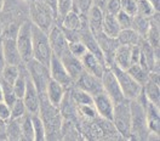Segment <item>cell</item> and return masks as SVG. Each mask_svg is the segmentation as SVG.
<instances>
[{"mask_svg":"<svg viewBox=\"0 0 160 141\" xmlns=\"http://www.w3.org/2000/svg\"><path fill=\"white\" fill-rule=\"evenodd\" d=\"M38 114L45 127L46 140H61V127H62V116L57 107L52 106L45 94H40V106Z\"/></svg>","mask_w":160,"mask_h":141,"instance_id":"cell-1","label":"cell"},{"mask_svg":"<svg viewBox=\"0 0 160 141\" xmlns=\"http://www.w3.org/2000/svg\"><path fill=\"white\" fill-rule=\"evenodd\" d=\"M28 6H29L28 9H29L30 22L41 30L49 33L51 28L53 27V24H56V20H57V16L53 10L40 0L30 3L28 4Z\"/></svg>","mask_w":160,"mask_h":141,"instance_id":"cell-2","label":"cell"},{"mask_svg":"<svg viewBox=\"0 0 160 141\" xmlns=\"http://www.w3.org/2000/svg\"><path fill=\"white\" fill-rule=\"evenodd\" d=\"M130 101V116H131V138L135 139H148L149 131L147 127V118L144 106L141 101L140 96L135 100Z\"/></svg>","mask_w":160,"mask_h":141,"instance_id":"cell-3","label":"cell"},{"mask_svg":"<svg viewBox=\"0 0 160 141\" xmlns=\"http://www.w3.org/2000/svg\"><path fill=\"white\" fill-rule=\"evenodd\" d=\"M32 50L33 59L41 62L42 65L49 67L52 51L49 43L48 33L38 28L32 23Z\"/></svg>","mask_w":160,"mask_h":141,"instance_id":"cell-4","label":"cell"},{"mask_svg":"<svg viewBox=\"0 0 160 141\" xmlns=\"http://www.w3.org/2000/svg\"><path fill=\"white\" fill-rule=\"evenodd\" d=\"M112 124L115 130L124 139H131V116H130V101L125 100L114 105Z\"/></svg>","mask_w":160,"mask_h":141,"instance_id":"cell-5","label":"cell"},{"mask_svg":"<svg viewBox=\"0 0 160 141\" xmlns=\"http://www.w3.org/2000/svg\"><path fill=\"white\" fill-rule=\"evenodd\" d=\"M109 68L114 73V76L120 85V89L122 91V95L126 100H135L142 94L143 86L131 77L128 73V70H121L119 67H117L115 65H112Z\"/></svg>","mask_w":160,"mask_h":141,"instance_id":"cell-6","label":"cell"},{"mask_svg":"<svg viewBox=\"0 0 160 141\" xmlns=\"http://www.w3.org/2000/svg\"><path fill=\"white\" fill-rule=\"evenodd\" d=\"M24 67H26V70H27V74H28L29 79L35 85V88L38 89L39 94H44L45 89H46V85L50 81L49 67L42 65L39 61L34 60V59L26 62Z\"/></svg>","mask_w":160,"mask_h":141,"instance_id":"cell-7","label":"cell"},{"mask_svg":"<svg viewBox=\"0 0 160 141\" xmlns=\"http://www.w3.org/2000/svg\"><path fill=\"white\" fill-rule=\"evenodd\" d=\"M16 44L20 51L22 62L26 63L33 59L32 50V22L29 20L22 22L16 34Z\"/></svg>","mask_w":160,"mask_h":141,"instance_id":"cell-8","label":"cell"},{"mask_svg":"<svg viewBox=\"0 0 160 141\" xmlns=\"http://www.w3.org/2000/svg\"><path fill=\"white\" fill-rule=\"evenodd\" d=\"M49 37V43H50L51 51L53 55L57 57H62L67 52H69L68 46H69V40L67 39L64 32L62 30L60 24H53V27L48 33Z\"/></svg>","mask_w":160,"mask_h":141,"instance_id":"cell-9","label":"cell"},{"mask_svg":"<svg viewBox=\"0 0 160 141\" xmlns=\"http://www.w3.org/2000/svg\"><path fill=\"white\" fill-rule=\"evenodd\" d=\"M101 81H102V89L103 91L110 97V100L115 103L121 102V101L125 100L124 95H122V91L120 89V85L114 73L110 70V68H106L102 77H101Z\"/></svg>","mask_w":160,"mask_h":141,"instance_id":"cell-10","label":"cell"},{"mask_svg":"<svg viewBox=\"0 0 160 141\" xmlns=\"http://www.w3.org/2000/svg\"><path fill=\"white\" fill-rule=\"evenodd\" d=\"M140 99L144 106V112H146V118H147V127L148 131L152 135H157L159 136L160 133V112L159 106L154 105L153 102H150L146 99V96L143 95V92L140 95Z\"/></svg>","mask_w":160,"mask_h":141,"instance_id":"cell-11","label":"cell"},{"mask_svg":"<svg viewBox=\"0 0 160 141\" xmlns=\"http://www.w3.org/2000/svg\"><path fill=\"white\" fill-rule=\"evenodd\" d=\"M49 72H50L51 79L60 83L61 85H63L66 89H68V88H70L73 85V81L70 79L66 67L63 66L61 59L57 57L56 55H53V54L51 56L50 63H49Z\"/></svg>","mask_w":160,"mask_h":141,"instance_id":"cell-12","label":"cell"},{"mask_svg":"<svg viewBox=\"0 0 160 141\" xmlns=\"http://www.w3.org/2000/svg\"><path fill=\"white\" fill-rule=\"evenodd\" d=\"M92 105L97 112L98 117L112 122L113 111H114V102L110 100V97L104 91H101L92 96Z\"/></svg>","mask_w":160,"mask_h":141,"instance_id":"cell-13","label":"cell"},{"mask_svg":"<svg viewBox=\"0 0 160 141\" xmlns=\"http://www.w3.org/2000/svg\"><path fill=\"white\" fill-rule=\"evenodd\" d=\"M73 85L78 89H81V90L89 92L92 96L101 92V91H103L101 78L92 76L90 73H88L86 70H82V73L78 77V79L73 83Z\"/></svg>","mask_w":160,"mask_h":141,"instance_id":"cell-14","label":"cell"},{"mask_svg":"<svg viewBox=\"0 0 160 141\" xmlns=\"http://www.w3.org/2000/svg\"><path fill=\"white\" fill-rule=\"evenodd\" d=\"M1 45H2V52L6 65H22L20 51L17 49L16 44V37H9V35H1Z\"/></svg>","mask_w":160,"mask_h":141,"instance_id":"cell-15","label":"cell"},{"mask_svg":"<svg viewBox=\"0 0 160 141\" xmlns=\"http://www.w3.org/2000/svg\"><path fill=\"white\" fill-rule=\"evenodd\" d=\"M22 100H23V103H24L28 113L34 114V113L39 112L40 94L38 89L35 88V85L29 79V77L27 78V86H26V91H24Z\"/></svg>","mask_w":160,"mask_h":141,"instance_id":"cell-16","label":"cell"},{"mask_svg":"<svg viewBox=\"0 0 160 141\" xmlns=\"http://www.w3.org/2000/svg\"><path fill=\"white\" fill-rule=\"evenodd\" d=\"M81 60V63H82V67H84V70H86L88 73H90L95 77H98L101 78L103 72L106 70V66L104 63L97 59L92 52L90 51H86V54L80 59Z\"/></svg>","mask_w":160,"mask_h":141,"instance_id":"cell-17","label":"cell"},{"mask_svg":"<svg viewBox=\"0 0 160 141\" xmlns=\"http://www.w3.org/2000/svg\"><path fill=\"white\" fill-rule=\"evenodd\" d=\"M85 16H86L88 27L91 30V33L93 35H97V34L102 33V23H103L104 11L97 6H95V5H92Z\"/></svg>","mask_w":160,"mask_h":141,"instance_id":"cell-18","label":"cell"},{"mask_svg":"<svg viewBox=\"0 0 160 141\" xmlns=\"http://www.w3.org/2000/svg\"><path fill=\"white\" fill-rule=\"evenodd\" d=\"M66 91H67V89L63 85H61L60 83H57V81H55L53 79L50 78L44 94H45V97L48 99V101L50 102L51 105L58 108Z\"/></svg>","mask_w":160,"mask_h":141,"instance_id":"cell-19","label":"cell"},{"mask_svg":"<svg viewBox=\"0 0 160 141\" xmlns=\"http://www.w3.org/2000/svg\"><path fill=\"white\" fill-rule=\"evenodd\" d=\"M63 66L66 67V70L69 74L72 81H74L78 79L80 74L82 73L84 70V67H82V63H81V60L75 57L74 55H72L70 52H67L66 55H63L62 57H60Z\"/></svg>","mask_w":160,"mask_h":141,"instance_id":"cell-20","label":"cell"},{"mask_svg":"<svg viewBox=\"0 0 160 141\" xmlns=\"http://www.w3.org/2000/svg\"><path fill=\"white\" fill-rule=\"evenodd\" d=\"M113 65L121 70H128L131 65V46L128 45H119L114 52Z\"/></svg>","mask_w":160,"mask_h":141,"instance_id":"cell-21","label":"cell"},{"mask_svg":"<svg viewBox=\"0 0 160 141\" xmlns=\"http://www.w3.org/2000/svg\"><path fill=\"white\" fill-rule=\"evenodd\" d=\"M120 27L118 24V21L117 17L114 15H110L104 12V16H103V23H102V33L109 38L113 39H117L118 34L120 32Z\"/></svg>","mask_w":160,"mask_h":141,"instance_id":"cell-22","label":"cell"},{"mask_svg":"<svg viewBox=\"0 0 160 141\" xmlns=\"http://www.w3.org/2000/svg\"><path fill=\"white\" fill-rule=\"evenodd\" d=\"M142 92L146 96V99L150 102H153L154 105L160 106V86L159 83L157 81H150L148 78V81L144 83L143 88H142Z\"/></svg>","mask_w":160,"mask_h":141,"instance_id":"cell-23","label":"cell"},{"mask_svg":"<svg viewBox=\"0 0 160 141\" xmlns=\"http://www.w3.org/2000/svg\"><path fill=\"white\" fill-rule=\"evenodd\" d=\"M141 40H142V38L132 28L121 29L118 34V37H117V41L119 43V45L133 46V45L140 44Z\"/></svg>","mask_w":160,"mask_h":141,"instance_id":"cell-24","label":"cell"},{"mask_svg":"<svg viewBox=\"0 0 160 141\" xmlns=\"http://www.w3.org/2000/svg\"><path fill=\"white\" fill-rule=\"evenodd\" d=\"M5 133H6V140L21 141V121L9 118L5 121Z\"/></svg>","mask_w":160,"mask_h":141,"instance_id":"cell-25","label":"cell"},{"mask_svg":"<svg viewBox=\"0 0 160 141\" xmlns=\"http://www.w3.org/2000/svg\"><path fill=\"white\" fill-rule=\"evenodd\" d=\"M22 65H20V66H16V65H5L2 70H1V73H0V81L12 85L13 81H16L18 78V76H20Z\"/></svg>","mask_w":160,"mask_h":141,"instance_id":"cell-26","label":"cell"},{"mask_svg":"<svg viewBox=\"0 0 160 141\" xmlns=\"http://www.w3.org/2000/svg\"><path fill=\"white\" fill-rule=\"evenodd\" d=\"M21 121V140L23 141H34V130H33V123L30 113H26L23 117L20 118Z\"/></svg>","mask_w":160,"mask_h":141,"instance_id":"cell-27","label":"cell"},{"mask_svg":"<svg viewBox=\"0 0 160 141\" xmlns=\"http://www.w3.org/2000/svg\"><path fill=\"white\" fill-rule=\"evenodd\" d=\"M70 94V97L73 102L77 106H81V105H92V95H90L89 92L81 90L75 88L74 85H72L70 88H68Z\"/></svg>","mask_w":160,"mask_h":141,"instance_id":"cell-28","label":"cell"},{"mask_svg":"<svg viewBox=\"0 0 160 141\" xmlns=\"http://www.w3.org/2000/svg\"><path fill=\"white\" fill-rule=\"evenodd\" d=\"M126 70H128V73L130 74L135 81H137L138 83H140L142 86L144 85L146 81H148L149 70H146L143 66H141L140 63H133V65H131Z\"/></svg>","mask_w":160,"mask_h":141,"instance_id":"cell-29","label":"cell"},{"mask_svg":"<svg viewBox=\"0 0 160 141\" xmlns=\"http://www.w3.org/2000/svg\"><path fill=\"white\" fill-rule=\"evenodd\" d=\"M149 24H150L149 18L140 16V15H136L132 18V27L131 28L135 30L142 39H144L146 38V34L148 32V28H149Z\"/></svg>","mask_w":160,"mask_h":141,"instance_id":"cell-30","label":"cell"},{"mask_svg":"<svg viewBox=\"0 0 160 141\" xmlns=\"http://www.w3.org/2000/svg\"><path fill=\"white\" fill-rule=\"evenodd\" d=\"M32 123H33V130H34V141H45L46 140V133L45 127L38 113L30 114Z\"/></svg>","mask_w":160,"mask_h":141,"instance_id":"cell-31","label":"cell"},{"mask_svg":"<svg viewBox=\"0 0 160 141\" xmlns=\"http://www.w3.org/2000/svg\"><path fill=\"white\" fill-rule=\"evenodd\" d=\"M157 12H159V11L155 10L148 0H137V15L150 18Z\"/></svg>","mask_w":160,"mask_h":141,"instance_id":"cell-32","label":"cell"},{"mask_svg":"<svg viewBox=\"0 0 160 141\" xmlns=\"http://www.w3.org/2000/svg\"><path fill=\"white\" fill-rule=\"evenodd\" d=\"M10 108H11L10 118H13V119H20L21 117H23L27 113V108H26V106H24L22 99H17L10 106Z\"/></svg>","mask_w":160,"mask_h":141,"instance_id":"cell-33","label":"cell"},{"mask_svg":"<svg viewBox=\"0 0 160 141\" xmlns=\"http://www.w3.org/2000/svg\"><path fill=\"white\" fill-rule=\"evenodd\" d=\"M68 50L72 55H74L75 57L78 59H81L85 54H86V46L85 44L81 40H74V41H69V46H68Z\"/></svg>","mask_w":160,"mask_h":141,"instance_id":"cell-34","label":"cell"},{"mask_svg":"<svg viewBox=\"0 0 160 141\" xmlns=\"http://www.w3.org/2000/svg\"><path fill=\"white\" fill-rule=\"evenodd\" d=\"M73 6H74V0H57V6H56L57 18L61 20L66 13L73 10Z\"/></svg>","mask_w":160,"mask_h":141,"instance_id":"cell-35","label":"cell"},{"mask_svg":"<svg viewBox=\"0 0 160 141\" xmlns=\"http://www.w3.org/2000/svg\"><path fill=\"white\" fill-rule=\"evenodd\" d=\"M120 10L126 12L130 16L137 15V0H119Z\"/></svg>","mask_w":160,"mask_h":141,"instance_id":"cell-36","label":"cell"},{"mask_svg":"<svg viewBox=\"0 0 160 141\" xmlns=\"http://www.w3.org/2000/svg\"><path fill=\"white\" fill-rule=\"evenodd\" d=\"M117 21H118V24H119L120 29H126V28H131L132 27V16L128 15L126 12L120 10L117 15Z\"/></svg>","mask_w":160,"mask_h":141,"instance_id":"cell-37","label":"cell"},{"mask_svg":"<svg viewBox=\"0 0 160 141\" xmlns=\"http://www.w3.org/2000/svg\"><path fill=\"white\" fill-rule=\"evenodd\" d=\"M92 6V0H74L73 10L78 11L81 15H86Z\"/></svg>","mask_w":160,"mask_h":141,"instance_id":"cell-38","label":"cell"},{"mask_svg":"<svg viewBox=\"0 0 160 141\" xmlns=\"http://www.w3.org/2000/svg\"><path fill=\"white\" fill-rule=\"evenodd\" d=\"M104 12L110 13V15H117L120 11V3L119 0H108L106 6H104Z\"/></svg>","mask_w":160,"mask_h":141,"instance_id":"cell-39","label":"cell"},{"mask_svg":"<svg viewBox=\"0 0 160 141\" xmlns=\"http://www.w3.org/2000/svg\"><path fill=\"white\" fill-rule=\"evenodd\" d=\"M10 117H11L10 106L6 102L0 101V119L1 121H8Z\"/></svg>","mask_w":160,"mask_h":141,"instance_id":"cell-40","label":"cell"},{"mask_svg":"<svg viewBox=\"0 0 160 141\" xmlns=\"http://www.w3.org/2000/svg\"><path fill=\"white\" fill-rule=\"evenodd\" d=\"M40 1H42L44 4H46L48 6H50L51 9L53 10V12L56 13V6H57V0H40ZM56 16H57V13H56Z\"/></svg>","mask_w":160,"mask_h":141,"instance_id":"cell-41","label":"cell"},{"mask_svg":"<svg viewBox=\"0 0 160 141\" xmlns=\"http://www.w3.org/2000/svg\"><path fill=\"white\" fill-rule=\"evenodd\" d=\"M0 140H6V133H5V121L0 119Z\"/></svg>","mask_w":160,"mask_h":141,"instance_id":"cell-42","label":"cell"},{"mask_svg":"<svg viewBox=\"0 0 160 141\" xmlns=\"http://www.w3.org/2000/svg\"><path fill=\"white\" fill-rule=\"evenodd\" d=\"M6 65L5 59H4V52H2V45H1V38H0V73L4 68V66Z\"/></svg>","mask_w":160,"mask_h":141,"instance_id":"cell-43","label":"cell"},{"mask_svg":"<svg viewBox=\"0 0 160 141\" xmlns=\"http://www.w3.org/2000/svg\"><path fill=\"white\" fill-rule=\"evenodd\" d=\"M107 1L108 0H92V5H95V6L100 8L102 10H104V6H106Z\"/></svg>","mask_w":160,"mask_h":141,"instance_id":"cell-44","label":"cell"},{"mask_svg":"<svg viewBox=\"0 0 160 141\" xmlns=\"http://www.w3.org/2000/svg\"><path fill=\"white\" fill-rule=\"evenodd\" d=\"M150 4L153 5V8L155 9L157 11H159V8H160V0H148Z\"/></svg>","mask_w":160,"mask_h":141,"instance_id":"cell-45","label":"cell"},{"mask_svg":"<svg viewBox=\"0 0 160 141\" xmlns=\"http://www.w3.org/2000/svg\"><path fill=\"white\" fill-rule=\"evenodd\" d=\"M5 3H6V0H0V12L4 10V8H5Z\"/></svg>","mask_w":160,"mask_h":141,"instance_id":"cell-46","label":"cell"},{"mask_svg":"<svg viewBox=\"0 0 160 141\" xmlns=\"http://www.w3.org/2000/svg\"><path fill=\"white\" fill-rule=\"evenodd\" d=\"M4 100V94H2V86H1V83H0V101Z\"/></svg>","mask_w":160,"mask_h":141,"instance_id":"cell-47","label":"cell"},{"mask_svg":"<svg viewBox=\"0 0 160 141\" xmlns=\"http://www.w3.org/2000/svg\"><path fill=\"white\" fill-rule=\"evenodd\" d=\"M2 21H1V18H0V38H1V35H2Z\"/></svg>","mask_w":160,"mask_h":141,"instance_id":"cell-48","label":"cell"},{"mask_svg":"<svg viewBox=\"0 0 160 141\" xmlns=\"http://www.w3.org/2000/svg\"><path fill=\"white\" fill-rule=\"evenodd\" d=\"M20 1H23V3H26L27 5L30 4V3H33V1H37V0H20Z\"/></svg>","mask_w":160,"mask_h":141,"instance_id":"cell-49","label":"cell"}]
</instances>
